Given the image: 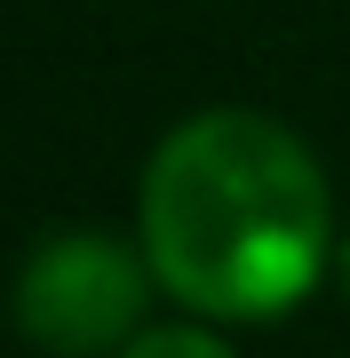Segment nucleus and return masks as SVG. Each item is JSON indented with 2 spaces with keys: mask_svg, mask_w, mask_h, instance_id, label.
<instances>
[{
  "mask_svg": "<svg viewBox=\"0 0 350 358\" xmlns=\"http://www.w3.org/2000/svg\"><path fill=\"white\" fill-rule=\"evenodd\" d=\"M152 279L199 319H286L335 255L326 176L279 120L199 112L136 192Z\"/></svg>",
  "mask_w": 350,
  "mask_h": 358,
  "instance_id": "1",
  "label": "nucleus"
},
{
  "mask_svg": "<svg viewBox=\"0 0 350 358\" xmlns=\"http://www.w3.org/2000/svg\"><path fill=\"white\" fill-rule=\"evenodd\" d=\"M143 279L152 255L112 231H48L8 294L16 334L40 358H119L143 334Z\"/></svg>",
  "mask_w": 350,
  "mask_h": 358,
  "instance_id": "2",
  "label": "nucleus"
},
{
  "mask_svg": "<svg viewBox=\"0 0 350 358\" xmlns=\"http://www.w3.org/2000/svg\"><path fill=\"white\" fill-rule=\"evenodd\" d=\"M119 358H231L207 327H143Z\"/></svg>",
  "mask_w": 350,
  "mask_h": 358,
  "instance_id": "3",
  "label": "nucleus"
},
{
  "mask_svg": "<svg viewBox=\"0 0 350 358\" xmlns=\"http://www.w3.org/2000/svg\"><path fill=\"white\" fill-rule=\"evenodd\" d=\"M335 271H342V294H350V231H342V247H335Z\"/></svg>",
  "mask_w": 350,
  "mask_h": 358,
  "instance_id": "4",
  "label": "nucleus"
}]
</instances>
